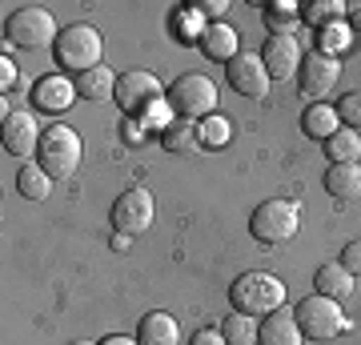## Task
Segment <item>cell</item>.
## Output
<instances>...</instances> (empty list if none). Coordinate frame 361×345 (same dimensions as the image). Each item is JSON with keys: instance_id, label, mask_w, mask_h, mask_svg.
<instances>
[{"instance_id": "cell-2", "label": "cell", "mask_w": 361, "mask_h": 345, "mask_svg": "<svg viewBox=\"0 0 361 345\" xmlns=\"http://www.w3.org/2000/svg\"><path fill=\"white\" fill-rule=\"evenodd\" d=\"M52 56H56V64L68 68L73 77H80V73H89V68L104 64L101 28L89 25V20H77V25L61 28V37H56V44H52Z\"/></svg>"}, {"instance_id": "cell-11", "label": "cell", "mask_w": 361, "mask_h": 345, "mask_svg": "<svg viewBox=\"0 0 361 345\" xmlns=\"http://www.w3.org/2000/svg\"><path fill=\"white\" fill-rule=\"evenodd\" d=\"M337 80H341V61H337L334 52H310V56H301L297 85H301V92H305V97L322 101L325 92L337 85Z\"/></svg>"}, {"instance_id": "cell-24", "label": "cell", "mask_w": 361, "mask_h": 345, "mask_svg": "<svg viewBox=\"0 0 361 345\" xmlns=\"http://www.w3.org/2000/svg\"><path fill=\"white\" fill-rule=\"evenodd\" d=\"M345 8L349 4H341V0H310V4H301V25L325 32L329 25H337L345 16Z\"/></svg>"}, {"instance_id": "cell-1", "label": "cell", "mask_w": 361, "mask_h": 345, "mask_svg": "<svg viewBox=\"0 0 361 345\" xmlns=\"http://www.w3.org/2000/svg\"><path fill=\"white\" fill-rule=\"evenodd\" d=\"M229 305L233 313H245V317H269L285 305V282L265 269H249L229 285Z\"/></svg>"}, {"instance_id": "cell-30", "label": "cell", "mask_w": 361, "mask_h": 345, "mask_svg": "<svg viewBox=\"0 0 361 345\" xmlns=\"http://www.w3.org/2000/svg\"><path fill=\"white\" fill-rule=\"evenodd\" d=\"M341 265H345L353 277H361V237H357V241H349L345 249H341Z\"/></svg>"}, {"instance_id": "cell-33", "label": "cell", "mask_w": 361, "mask_h": 345, "mask_svg": "<svg viewBox=\"0 0 361 345\" xmlns=\"http://www.w3.org/2000/svg\"><path fill=\"white\" fill-rule=\"evenodd\" d=\"M225 8H229L225 0H201V4H193V13H201V16H221Z\"/></svg>"}, {"instance_id": "cell-9", "label": "cell", "mask_w": 361, "mask_h": 345, "mask_svg": "<svg viewBox=\"0 0 361 345\" xmlns=\"http://www.w3.org/2000/svg\"><path fill=\"white\" fill-rule=\"evenodd\" d=\"M109 221H113L116 233H129V237L149 233V225H153V193L141 189V185L125 189L109 209Z\"/></svg>"}, {"instance_id": "cell-16", "label": "cell", "mask_w": 361, "mask_h": 345, "mask_svg": "<svg viewBox=\"0 0 361 345\" xmlns=\"http://www.w3.org/2000/svg\"><path fill=\"white\" fill-rule=\"evenodd\" d=\"M137 341H141V345H180V325H177V317H169L165 309L145 313L141 325H137Z\"/></svg>"}, {"instance_id": "cell-20", "label": "cell", "mask_w": 361, "mask_h": 345, "mask_svg": "<svg viewBox=\"0 0 361 345\" xmlns=\"http://www.w3.org/2000/svg\"><path fill=\"white\" fill-rule=\"evenodd\" d=\"M301 128L305 137L313 141H329L337 128H341V116H337V104H325V101H313L305 113H301Z\"/></svg>"}, {"instance_id": "cell-14", "label": "cell", "mask_w": 361, "mask_h": 345, "mask_svg": "<svg viewBox=\"0 0 361 345\" xmlns=\"http://www.w3.org/2000/svg\"><path fill=\"white\" fill-rule=\"evenodd\" d=\"M197 49H201V56H209V61L229 64L233 56L241 52V40H237V28H233V25H225V20H213V25L201 28Z\"/></svg>"}, {"instance_id": "cell-28", "label": "cell", "mask_w": 361, "mask_h": 345, "mask_svg": "<svg viewBox=\"0 0 361 345\" xmlns=\"http://www.w3.org/2000/svg\"><path fill=\"white\" fill-rule=\"evenodd\" d=\"M229 133H233V125H229V116H205V121H197V141H201V149H221V145L229 141Z\"/></svg>"}, {"instance_id": "cell-36", "label": "cell", "mask_w": 361, "mask_h": 345, "mask_svg": "<svg viewBox=\"0 0 361 345\" xmlns=\"http://www.w3.org/2000/svg\"><path fill=\"white\" fill-rule=\"evenodd\" d=\"M129 245H133L129 233H113V249H116V253H129Z\"/></svg>"}, {"instance_id": "cell-3", "label": "cell", "mask_w": 361, "mask_h": 345, "mask_svg": "<svg viewBox=\"0 0 361 345\" xmlns=\"http://www.w3.org/2000/svg\"><path fill=\"white\" fill-rule=\"evenodd\" d=\"M80 133L68 125H49L44 137H40V149H37V165L49 173L52 181H68L73 173L80 169Z\"/></svg>"}, {"instance_id": "cell-21", "label": "cell", "mask_w": 361, "mask_h": 345, "mask_svg": "<svg viewBox=\"0 0 361 345\" xmlns=\"http://www.w3.org/2000/svg\"><path fill=\"white\" fill-rule=\"evenodd\" d=\"M325 157H329V165H357L361 161V133L341 125L334 137L325 141Z\"/></svg>"}, {"instance_id": "cell-23", "label": "cell", "mask_w": 361, "mask_h": 345, "mask_svg": "<svg viewBox=\"0 0 361 345\" xmlns=\"http://www.w3.org/2000/svg\"><path fill=\"white\" fill-rule=\"evenodd\" d=\"M265 25L273 28V37H293L297 25H301V4H293V0L265 4Z\"/></svg>"}, {"instance_id": "cell-38", "label": "cell", "mask_w": 361, "mask_h": 345, "mask_svg": "<svg viewBox=\"0 0 361 345\" xmlns=\"http://www.w3.org/2000/svg\"><path fill=\"white\" fill-rule=\"evenodd\" d=\"M68 345H97V341H68Z\"/></svg>"}, {"instance_id": "cell-29", "label": "cell", "mask_w": 361, "mask_h": 345, "mask_svg": "<svg viewBox=\"0 0 361 345\" xmlns=\"http://www.w3.org/2000/svg\"><path fill=\"white\" fill-rule=\"evenodd\" d=\"M337 116H341V125L361 133V89L357 92H345L341 101H337Z\"/></svg>"}, {"instance_id": "cell-19", "label": "cell", "mask_w": 361, "mask_h": 345, "mask_svg": "<svg viewBox=\"0 0 361 345\" xmlns=\"http://www.w3.org/2000/svg\"><path fill=\"white\" fill-rule=\"evenodd\" d=\"M116 80L121 77H116L109 64H97V68H89V73H80L73 85H77V97H85V101H113Z\"/></svg>"}, {"instance_id": "cell-15", "label": "cell", "mask_w": 361, "mask_h": 345, "mask_svg": "<svg viewBox=\"0 0 361 345\" xmlns=\"http://www.w3.org/2000/svg\"><path fill=\"white\" fill-rule=\"evenodd\" d=\"M32 101H37L40 113H65L68 104L77 101V85L65 77H40L32 85Z\"/></svg>"}, {"instance_id": "cell-37", "label": "cell", "mask_w": 361, "mask_h": 345, "mask_svg": "<svg viewBox=\"0 0 361 345\" xmlns=\"http://www.w3.org/2000/svg\"><path fill=\"white\" fill-rule=\"evenodd\" d=\"M345 16H349V25H353V32H361V4H349Z\"/></svg>"}, {"instance_id": "cell-35", "label": "cell", "mask_w": 361, "mask_h": 345, "mask_svg": "<svg viewBox=\"0 0 361 345\" xmlns=\"http://www.w3.org/2000/svg\"><path fill=\"white\" fill-rule=\"evenodd\" d=\"M97 345H141L137 337H125V333H113V337H104V341H97Z\"/></svg>"}, {"instance_id": "cell-7", "label": "cell", "mask_w": 361, "mask_h": 345, "mask_svg": "<svg viewBox=\"0 0 361 345\" xmlns=\"http://www.w3.org/2000/svg\"><path fill=\"white\" fill-rule=\"evenodd\" d=\"M297 317V329H301V337H310V341H329V337H337V333L349 329L345 313H341V301H334V297H301L293 309Z\"/></svg>"}, {"instance_id": "cell-32", "label": "cell", "mask_w": 361, "mask_h": 345, "mask_svg": "<svg viewBox=\"0 0 361 345\" xmlns=\"http://www.w3.org/2000/svg\"><path fill=\"white\" fill-rule=\"evenodd\" d=\"M121 137H125V145H141L145 141V128L137 125V121H125V125H121Z\"/></svg>"}, {"instance_id": "cell-18", "label": "cell", "mask_w": 361, "mask_h": 345, "mask_svg": "<svg viewBox=\"0 0 361 345\" xmlns=\"http://www.w3.org/2000/svg\"><path fill=\"white\" fill-rule=\"evenodd\" d=\"M313 289L322 297L345 301V297L353 293V273H349L341 261H325V265H317V273H313Z\"/></svg>"}, {"instance_id": "cell-25", "label": "cell", "mask_w": 361, "mask_h": 345, "mask_svg": "<svg viewBox=\"0 0 361 345\" xmlns=\"http://www.w3.org/2000/svg\"><path fill=\"white\" fill-rule=\"evenodd\" d=\"M16 189H20V197H28V201H44L52 193V177L37 165V161H28V165L16 173Z\"/></svg>"}, {"instance_id": "cell-13", "label": "cell", "mask_w": 361, "mask_h": 345, "mask_svg": "<svg viewBox=\"0 0 361 345\" xmlns=\"http://www.w3.org/2000/svg\"><path fill=\"white\" fill-rule=\"evenodd\" d=\"M261 61H265V68H269L273 80H289L301 68V44H297V37H265V49H261Z\"/></svg>"}, {"instance_id": "cell-26", "label": "cell", "mask_w": 361, "mask_h": 345, "mask_svg": "<svg viewBox=\"0 0 361 345\" xmlns=\"http://www.w3.org/2000/svg\"><path fill=\"white\" fill-rule=\"evenodd\" d=\"M161 141H165L169 153H201V141H197V125H189V121H173V125L161 133Z\"/></svg>"}, {"instance_id": "cell-4", "label": "cell", "mask_w": 361, "mask_h": 345, "mask_svg": "<svg viewBox=\"0 0 361 345\" xmlns=\"http://www.w3.org/2000/svg\"><path fill=\"white\" fill-rule=\"evenodd\" d=\"M165 104L169 113H177L180 121L197 125V121L213 116V109H217V85L209 77H201V73H185V77H177L169 85Z\"/></svg>"}, {"instance_id": "cell-27", "label": "cell", "mask_w": 361, "mask_h": 345, "mask_svg": "<svg viewBox=\"0 0 361 345\" xmlns=\"http://www.w3.org/2000/svg\"><path fill=\"white\" fill-rule=\"evenodd\" d=\"M257 329H261L257 317L229 313V317H225V325H221V337H225L229 345H257Z\"/></svg>"}, {"instance_id": "cell-6", "label": "cell", "mask_w": 361, "mask_h": 345, "mask_svg": "<svg viewBox=\"0 0 361 345\" xmlns=\"http://www.w3.org/2000/svg\"><path fill=\"white\" fill-rule=\"evenodd\" d=\"M165 85L149 73V68H129V73H121V80H116V109L125 116H157V109L165 104Z\"/></svg>"}, {"instance_id": "cell-12", "label": "cell", "mask_w": 361, "mask_h": 345, "mask_svg": "<svg viewBox=\"0 0 361 345\" xmlns=\"http://www.w3.org/2000/svg\"><path fill=\"white\" fill-rule=\"evenodd\" d=\"M40 121L28 109H13V113H4V153L13 157H28L40 149Z\"/></svg>"}, {"instance_id": "cell-17", "label": "cell", "mask_w": 361, "mask_h": 345, "mask_svg": "<svg viewBox=\"0 0 361 345\" xmlns=\"http://www.w3.org/2000/svg\"><path fill=\"white\" fill-rule=\"evenodd\" d=\"M257 341L261 345H301V341H305L301 329H297L293 309H277V313H269V317L261 321Z\"/></svg>"}, {"instance_id": "cell-8", "label": "cell", "mask_w": 361, "mask_h": 345, "mask_svg": "<svg viewBox=\"0 0 361 345\" xmlns=\"http://www.w3.org/2000/svg\"><path fill=\"white\" fill-rule=\"evenodd\" d=\"M4 32H8V44H16V49H44V44H56V37H61V28H56L52 13L49 8H40V4L16 8V13L8 16Z\"/></svg>"}, {"instance_id": "cell-10", "label": "cell", "mask_w": 361, "mask_h": 345, "mask_svg": "<svg viewBox=\"0 0 361 345\" xmlns=\"http://www.w3.org/2000/svg\"><path fill=\"white\" fill-rule=\"evenodd\" d=\"M225 80H229L233 92H241V97H265L269 92V68L261 61V52H237L229 64H225Z\"/></svg>"}, {"instance_id": "cell-31", "label": "cell", "mask_w": 361, "mask_h": 345, "mask_svg": "<svg viewBox=\"0 0 361 345\" xmlns=\"http://www.w3.org/2000/svg\"><path fill=\"white\" fill-rule=\"evenodd\" d=\"M189 345H229V341L221 337V329H197L193 337H189Z\"/></svg>"}, {"instance_id": "cell-5", "label": "cell", "mask_w": 361, "mask_h": 345, "mask_svg": "<svg viewBox=\"0 0 361 345\" xmlns=\"http://www.w3.org/2000/svg\"><path fill=\"white\" fill-rule=\"evenodd\" d=\"M297 229H301V209L293 201H285V197L261 201L253 209V217H249V233H253L257 245H285L297 237Z\"/></svg>"}, {"instance_id": "cell-22", "label": "cell", "mask_w": 361, "mask_h": 345, "mask_svg": "<svg viewBox=\"0 0 361 345\" xmlns=\"http://www.w3.org/2000/svg\"><path fill=\"white\" fill-rule=\"evenodd\" d=\"M325 189H329V197H337V201L361 197V165H329Z\"/></svg>"}, {"instance_id": "cell-34", "label": "cell", "mask_w": 361, "mask_h": 345, "mask_svg": "<svg viewBox=\"0 0 361 345\" xmlns=\"http://www.w3.org/2000/svg\"><path fill=\"white\" fill-rule=\"evenodd\" d=\"M0 85H4V89H8V85H16V64L8 61V56L0 61Z\"/></svg>"}]
</instances>
